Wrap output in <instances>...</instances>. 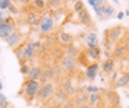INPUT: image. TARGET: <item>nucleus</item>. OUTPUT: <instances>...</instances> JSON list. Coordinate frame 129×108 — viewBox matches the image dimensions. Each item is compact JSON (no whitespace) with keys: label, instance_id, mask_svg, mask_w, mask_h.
I'll use <instances>...</instances> for the list:
<instances>
[{"label":"nucleus","instance_id":"f257e3e1","mask_svg":"<svg viewBox=\"0 0 129 108\" xmlns=\"http://www.w3.org/2000/svg\"><path fill=\"white\" fill-rule=\"evenodd\" d=\"M125 32H126V28L122 26V25H116V26H112V28L106 29V32H104L106 48L107 50H112V51L114 50V47L123 40Z\"/></svg>","mask_w":129,"mask_h":108},{"label":"nucleus","instance_id":"f03ea898","mask_svg":"<svg viewBox=\"0 0 129 108\" xmlns=\"http://www.w3.org/2000/svg\"><path fill=\"white\" fill-rule=\"evenodd\" d=\"M41 82L40 80H25L22 83V89L18 92V95H21V93H24L25 98H26V102L28 104H31L34 99H37V96H38V93H40V89H41Z\"/></svg>","mask_w":129,"mask_h":108},{"label":"nucleus","instance_id":"7ed1b4c3","mask_svg":"<svg viewBox=\"0 0 129 108\" xmlns=\"http://www.w3.org/2000/svg\"><path fill=\"white\" fill-rule=\"evenodd\" d=\"M57 89H59V88H57L56 82H50V83L43 85L41 89H40V93H38V96H37L38 104H50V99L54 98V93H56Z\"/></svg>","mask_w":129,"mask_h":108},{"label":"nucleus","instance_id":"20e7f679","mask_svg":"<svg viewBox=\"0 0 129 108\" xmlns=\"http://www.w3.org/2000/svg\"><path fill=\"white\" fill-rule=\"evenodd\" d=\"M54 26H56L54 16H53L51 13H43L41 21H40V24H38V31H40V34H43V35L47 37L50 34H53Z\"/></svg>","mask_w":129,"mask_h":108},{"label":"nucleus","instance_id":"39448f33","mask_svg":"<svg viewBox=\"0 0 129 108\" xmlns=\"http://www.w3.org/2000/svg\"><path fill=\"white\" fill-rule=\"evenodd\" d=\"M16 31V22L13 16H6L5 21H0V38L2 40H8L9 35H12V34Z\"/></svg>","mask_w":129,"mask_h":108},{"label":"nucleus","instance_id":"423d86ee","mask_svg":"<svg viewBox=\"0 0 129 108\" xmlns=\"http://www.w3.org/2000/svg\"><path fill=\"white\" fill-rule=\"evenodd\" d=\"M59 66L62 67V70H63L64 73L72 75L78 69V60L71 58V57H68V56H62V57L59 58Z\"/></svg>","mask_w":129,"mask_h":108},{"label":"nucleus","instance_id":"0eeeda50","mask_svg":"<svg viewBox=\"0 0 129 108\" xmlns=\"http://www.w3.org/2000/svg\"><path fill=\"white\" fill-rule=\"evenodd\" d=\"M95 13L101 21H107V19H110L114 15V6L110 2H104L101 6H98L95 9Z\"/></svg>","mask_w":129,"mask_h":108},{"label":"nucleus","instance_id":"6e6552de","mask_svg":"<svg viewBox=\"0 0 129 108\" xmlns=\"http://www.w3.org/2000/svg\"><path fill=\"white\" fill-rule=\"evenodd\" d=\"M6 41V44H8V47H10L12 50L15 51L18 47H21L22 44H24V34L21 32L19 29H16L15 32L12 34V35H9L8 40H5Z\"/></svg>","mask_w":129,"mask_h":108},{"label":"nucleus","instance_id":"1a4fd4ad","mask_svg":"<svg viewBox=\"0 0 129 108\" xmlns=\"http://www.w3.org/2000/svg\"><path fill=\"white\" fill-rule=\"evenodd\" d=\"M71 101V96L66 93L64 91H62L60 88L56 91V93H54V98H53V102L51 104H47V105H50V107L56 108V107H63L66 102H69Z\"/></svg>","mask_w":129,"mask_h":108},{"label":"nucleus","instance_id":"9d476101","mask_svg":"<svg viewBox=\"0 0 129 108\" xmlns=\"http://www.w3.org/2000/svg\"><path fill=\"white\" fill-rule=\"evenodd\" d=\"M81 56L88 60V64H91V63H98L100 61V57H101V50H100V47L98 48H85V50L82 51Z\"/></svg>","mask_w":129,"mask_h":108},{"label":"nucleus","instance_id":"9b49d317","mask_svg":"<svg viewBox=\"0 0 129 108\" xmlns=\"http://www.w3.org/2000/svg\"><path fill=\"white\" fill-rule=\"evenodd\" d=\"M62 91H64L71 98H73L76 93H78V91H79V88H76L75 85H73V82H72V79L71 77H64L63 80L60 82V86H59Z\"/></svg>","mask_w":129,"mask_h":108},{"label":"nucleus","instance_id":"f8f14e48","mask_svg":"<svg viewBox=\"0 0 129 108\" xmlns=\"http://www.w3.org/2000/svg\"><path fill=\"white\" fill-rule=\"evenodd\" d=\"M104 98H106V102H107L109 108H114V107H119V105H120V96H119V93L116 92V89H109V91H106Z\"/></svg>","mask_w":129,"mask_h":108},{"label":"nucleus","instance_id":"ddd939ff","mask_svg":"<svg viewBox=\"0 0 129 108\" xmlns=\"http://www.w3.org/2000/svg\"><path fill=\"white\" fill-rule=\"evenodd\" d=\"M24 45H25V54H26V61H28V63H31L32 60L37 57V53H38V47H37V42L26 40V41L24 42Z\"/></svg>","mask_w":129,"mask_h":108},{"label":"nucleus","instance_id":"4468645a","mask_svg":"<svg viewBox=\"0 0 129 108\" xmlns=\"http://www.w3.org/2000/svg\"><path fill=\"white\" fill-rule=\"evenodd\" d=\"M57 42L62 45V47H64V48H68L69 45H72L73 44V35L69 32H66V31H63V29H60V31H57Z\"/></svg>","mask_w":129,"mask_h":108},{"label":"nucleus","instance_id":"2eb2a0df","mask_svg":"<svg viewBox=\"0 0 129 108\" xmlns=\"http://www.w3.org/2000/svg\"><path fill=\"white\" fill-rule=\"evenodd\" d=\"M101 67V63H91L87 66L85 69V79L88 80V82H94L97 77V73H98V69Z\"/></svg>","mask_w":129,"mask_h":108},{"label":"nucleus","instance_id":"dca6fc26","mask_svg":"<svg viewBox=\"0 0 129 108\" xmlns=\"http://www.w3.org/2000/svg\"><path fill=\"white\" fill-rule=\"evenodd\" d=\"M128 54H129V48L128 47H125L123 44H117L116 47H114V50L112 51V57L114 58V60H120V58H125L128 57Z\"/></svg>","mask_w":129,"mask_h":108},{"label":"nucleus","instance_id":"f3484780","mask_svg":"<svg viewBox=\"0 0 129 108\" xmlns=\"http://www.w3.org/2000/svg\"><path fill=\"white\" fill-rule=\"evenodd\" d=\"M41 15L40 12H37V10H31V12H28L26 13V16H25V22H26V25L28 26H38L41 21Z\"/></svg>","mask_w":129,"mask_h":108},{"label":"nucleus","instance_id":"a211bd4d","mask_svg":"<svg viewBox=\"0 0 129 108\" xmlns=\"http://www.w3.org/2000/svg\"><path fill=\"white\" fill-rule=\"evenodd\" d=\"M88 96L89 95L84 91V88H82V89H79L78 93H76L73 98H71V99H72V102L76 107H79V105H84V104H88Z\"/></svg>","mask_w":129,"mask_h":108},{"label":"nucleus","instance_id":"6ab92c4d","mask_svg":"<svg viewBox=\"0 0 129 108\" xmlns=\"http://www.w3.org/2000/svg\"><path fill=\"white\" fill-rule=\"evenodd\" d=\"M114 67H116V60H114L113 57L104 58L103 63H101V70H103L104 75H110V73H113V72H114Z\"/></svg>","mask_w":129,"mask_h":108},{"label":"nucleus","instance_id":"aec40b11","mask_svg":"<svg viewBox=\"0 0 129 108\" xmlns=\"http://www.w3.org/2000/svg\"><path fill=\"white\" fill-rule=\"evenodd\" d=\"M85 45H87V48H98V37H97V32L89 31L85 35Z\"/></svg>","mask_w":129,"mask_h":108},{"label":"nucleus","instance_id":"412c9836","mask_svg":"<svg viewBox=\"0 0 129 108\" xmlns=\"http://www.w3.org/2000/svg\"><path fill=\"white\" fill-rule=\"evenodd\" d=\"M78 22H79L82 26H91L92 25V18L89 15V12L87 9H84L82 12L78 13Z\"/></svg>","mask_w":129,"mask_h":108},{"label":"nucleus","instance_id":"4be33fe9","mask_svg":"<svg viewBox=\"0 0 129 108\" xmlns=\"http://www.w3.org/2000/svg\"><path fill=\"white\" fill-rule=\"evenodd\" d=\"M126 86H129V72H123V73H120V76L117 77V80L114 82V85H113L112 88H126Z\"/></svg>","mask_w":129,"mask_h":108},{"label":"nucleus","instance_id":"5701e85b","mask_svg":"<svg viewBox=\"0 0 129 108\" xmlns=\"http://www.w3.org/2000/svg\"><path fill=\"white\" fill-rule=\"evenodd\" d=\"M40 82H41V85H46V83L54 82L53 75H51V70H50V66H44V67H43V70H41Z\"/></svg>","mask_w":129,"mask_h":108},{"label":"nucleus","instance_id":"b1692460","mask_svg":"<svg viewBox=\"0 0 129 108\" xmlns=\"http://www.w3.org/2000/svg\"><path fill=\"white\" fill-rule=\"evenodd\" d=\"M15 57H16V60H18V63L22 66V64H25V63H28L26 61V54H25V45L22 44L21 47H18L15 51Z\"/></svg>","mask_w":129,"mask_h":108},{"label":"nucleus","instance_id":"393cba45","mask_svg":"<svg viewBox=\"0 0 129 108\" xmlns=\"http://www.w3.org/2000/svg\"><path fill=\"white\" fill-rule=\"evenodd\" d=\"M41 70H43V67H41V66H32L31 67V72H29L28 76L25 77V80H40Z\"/></svg>","mask_w":129,"mask_h":108},{"label":"nucleus","instance_id":"a878e982","mask_svg":"<svg viewBox=\"0 0 129 108\" xmlns=\"http://www.w3.org/2000/svg\"><path fill=\"white\" fill-rule=\"evenodd\" d=\"M81 54H82V51L78 48V47H75V45H69L68 48H64V56H68V57H71V58H76L81 57Z\"/></svg>","mask_w":129,"mask_h":108},{"label":"nucleus","instance_id":"bb28decb","mask_svg":"<svg viewBox=\"0 0 129 108\" xmlns=\"http://www.w3.org/2000/svg\"><path fill=\"white\" fill-rule=\"evenodd\" d=\"M103 95H101V92L100 93H91L88 96V105L89 107H98L101 102H103Z\"/></svg>","mask_w":129,"mask_h":108},{"label":"nucleus","instance_id":"cd10ccee","mask_svg":"<svg viewBox=\"0 0 129 108\" xmlns=\"http://www.w3.org/2000/svg\"><path fill=\"white\" fill-rule=\"evenodd\" d=\"M31 6H34V10H37V12H43L48 8L47 2H44V0H32Z\"/></svg>","mask_w":129,"mask_h":108},{"label":"nucleus","instance_id":"c85d7f7f","mask_svg":"<svg viewBox=\"0 0 129 108\" xmlns=\"http://www.w3.org/2000/svg\"><path fill=\"white\" fill-rule=\"evenodd\" d=\"M50 70H51V75H53V79H57L59 76L62 75V72H63V70H62V67L59 66L57 63H54V64H51V66H50Z\"/></svg>","mask_w":129,"mask_h":108},{"label":"nucleus","instance_id":"c756f323","mask_svg":"<svg viewBox=\"0 0 129 108\" xmlns=\"http://www.w3.org/2000/svg\"><path fill=\"white\" fill-rule=\"evenodd\" d=\"M84 91L87 92L88 95H91V93H100L101 92V88L100 86H95V85H87L84 88Z\"/></svg>","mask_w":129,"mask_h":108},{"label":"nucleus","instance_id":"7c9ffc66","mask_svg":"<svg viewBox=\"0 0 129 108\" xmlns=\"http://www.w3.org/2000/svg\"><path fill=\"white\" fill-rule=\"evenodd\" d=\"M72 9H73V12L78 15L79 12H82V10L85 9V3H84L82 0H76V2H73V8Z\"/></svg>","mask_w":129,"mask_h":108},{"label":"nucleus","instance_id":"2f4dec72","mask_svg":"<svg viewBox=\"0 0 129 108\" xmlns=\"http://www.w3.org/2000/svg\"><path fill=\"white\" fill-rule=\"evenodd\" d=\"M31 67H32V66L29 64V63H25V64H22V66L19 67V73L26 77V76H28V73L31 72Z\"/></svg>","mask_w":129,"mask_h":108},{"label":"nucleus","instance_id":"473e14b6","mask_svg":"<svg viewBox=\"0 0 129 108\" xmlns=\"http://www.w3.org/2000/svg\"><path fill=\"white\" fill-rule=\"evenodd\" d=\"M13 0H0V10L5 12V10H9V8L12 6Z\"/></svg>","mask_w":129,"mask_h":108},{"label":"nucleus","instance_id":"72a5a7b5","mask_svg":"<svg viewBox=\"0 0 129 108\" xmlns=\"http://www.w3.org/2000/svg\"><path fill=\"white\" fill-rule=\"evenodd\" d=\"M10 107H12V105L9 104L6 95H5V93H0V108H10Z\"/></svg>","mask_w":129,"mask_h":108},{"label":"nucleus","instance_id":"f704fd0d","mask_svg":"<svg viewBox=\"0 0 129 108\" xmlns=\"http://www.w3.org/2000/svg\"><path fill=\"white\" fill-rule=\"evenodd\" d=\"M19 13H21V9L18 8V6H15V2H13L12 6L9 8V15H10V16H18Z\"/></svg>","mask_w":129,"mask_h":108},{"label":"nucleus","instance_id":"c9c22d12","mask_svg":"<svg viewBox=\"0 0 129 108\" xmlns=\"http://www.w3.org/2000/svg\"><path fill=\"white\" fill-rule=\"evenodd\" d=\"M64 2H60V0H48L47 2V6L51 9H56V8H60V5H63Z\"/></svg>","mask_w":129,"mask_h":108},{"label":"nucleus","instance_id":"e433bc0d","mask_svg":"<svg viewBox=\"0 0 129 108\" xmlns=\"http://www.w3.org/2000/svg\"><path fill=\"white\" fill-rule=\"evenodd\" d=\"M103 3H104V0H89L88 2V5H91V6L94 8V10H95L98 6H101Z\"/></svg>","mask_w":129,"mask_h":108},{"label":"nucleus","instance_id":"4c0bfd02","mask_svg":"<svg viewBox=\"0 0 129 108\" xmlns=\"http://www.w3.org/2000/svg\"><path fill=\"white\" fill-rule=\"evenodd\" d=\"M116 18H117V19H123V18H125V12H117Z\"/></svg>","mask_w":129,"mask_h":108},{"label":"nucleus","instance_id":"58836bf2","mask_svg":"<svg viewBox=\"0 0 129 108\" xmlns=\"http://www.w3.org/2000/svg\"><path fill=\"white\" fill-rule=\"evenodd\" d=\"M123 61H125V64H126V66L129 67V54H128V57L125 58V60H123Z\"/></svg>","mask_w":129,"mask_h":108},{"label":"nucleus","instance_id":"ea45409f","mask_svg":"<svg viewBox=\"0 0 129 108\" xmlns=\"http://www.w3.org/2000/svg\"><path fill=\"white\" fill-rule=\"evenodd\" d=\"M126 37H128V38H129V29H128V34H126Z\"/></svg>","mask_w":129,"mask_h":108},{"label":"nucleus","instance_id":"a19ab883","mask_svg":"<svg viewBox=\"0 0 129 108\" xmlns=\"http://www.w3.org/2000/svg\"><path fill=\"white\" fill-rule=\"evenodd\" d=\"M46 108H51V107H50V105H47V107H46Z\"/></svg>","mask_w":129,"mask_h":108},{"label":"nucleus","instance_id":"79ce46f5","mask_svg":"<svg viewBox=\"0 0 129 108\" xmlns=\"http://www.w3.org/2000/svg\"><path fill=\"white\" fill-rule=\"evenodd\" d=\"M114 108H122V107H120V105H119V107H114Z\"/></svg>","mask_w":129,"mask_h":108},{"label":"nucleus","instance_id":"37998d69","mask_svg":"<svg viewBox=\"0 0 129 108\" xmlns=\"http://www.w3.org/2000/svg\"><path fill=\"white\" fill-rule=\"evenodd\" d=\"M91 108H100V107H91Z\"/></svg>","mask_w":129,"mask_h":108},{"label":"nucleus","instance_id":"c03bdc74","mask_svg":"<svg viewBox=\"0 0 129 108\" xmlns=\"http://www.w3.org/2000/svg\"><path fill=\"white\" fill-rule=\"evenodd\" d=\"M10 108H16V107H13V105H12V107H10Z\"/></svg>","mask_w":129,"mask_h":108},{"label":"nucleus","instance_id":"a18cd8bd","mask_svg":"<svg viewBox=\"0 0 129 108\" xmlns=\"http://www.w3.org/2000/svg\"><path fill=\"white\" fill-rule=\"evenodd\" d=\"M56 108H62V107H56Z\"/></svg>","mask_w":129,"mask_h":108},{"label":"nucleus","instance_id":"49530a36","mask_svg":"<svg viewBox=\"0 0 129 108\" xmlns=\"http://www.w3.org/2000/svg\"><path fill=\"white\" fill-rule=\"evenodd\" d=\"M128 108H129V107H128Z\"/></svg>","mask_w":129,"mask_h":108}]
</instances>
